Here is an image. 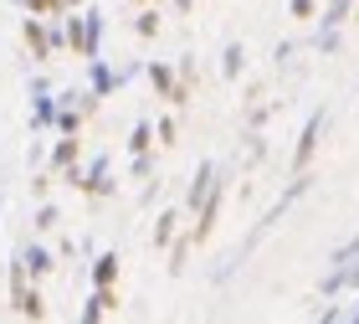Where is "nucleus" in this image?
I'll return each mask as SVG.
<instances>
[{
	"instance_id": "obj_1",
	"label": "nucleus",
	"mask_w": 359,
	"mask_h": 324,
	"mask_svg": "<svg viewBox=\"0 0 359 324\" xmlns=\"http://www.w3.org/2000/svg\"><path fill=\"white\" fill-rule=\"evenodd\" d=\"M26 263H21V252H15V263H11V309L21 314V319H41L46 314V304H41V294L36 288H26Z\"/></svg>"
},
{
	"instance_id": "obj_2",
	"label": "nucleus",
	"mask_w": 359,
	"mask_h": 324,
	"mask_svg": "<svg viewBox=\"0 0 359 324\" xmlns=\"http://www.w3.org/2000/svg\"><path fill=\"white\" fill-rule=\"evenodd\" d=\"M57 108H62V98H52V83H46V77H31V129H36V134L57 129Z\"/></svg>"
},
{
	"instance_id": "obj_3",
	"label": "nucleus",
	"mask_w": 359,
	"mask_h": 324,
	"mask_svg": "<svg viewBox=\"0 0 359 324\" xmlns=\"http://www.w3.org/2000/svg\"><path fill=\"white\" fill-rule=\"evenodd\" d=\"M134 72H139V67H118V72H113L103 57H88V88L97 93V98H108L113 88H123V83H128Z\"/></svg>"
},
{
	"instance_id": "obj_4",
	"label": "nucleus",
	"mask_w": 359,
	"mask_h": 324,
	"mask_svg": "<svg viewBox=\"0 0 359 324\" xmlns=\"http://www.w3.org/2000/svg\"><path fill=\"white\" fill-rule=\"evenodd\" d=\"M216 181H221L216 160H205V165L195 170V181H190V190H185V212H190V216H201V206L210 201V190H216Z\"/></svg>"
},
{
	"instance_id": "obj_5",
	"label": "nucleus",
	"mask_w": 359,
	"mask_h": 324,
	"mask_svg": "<svg viewBox=\"0 0 359 324\" xmlns=\"http://www.w3.org/2000/svg\"><path fill=\"white\" fill-rule=\"evenodd\" d=\"M21 37H26V46H31V57H36V62H46V57L57 52V26L46 31L41 15H31V11H26V21H21Z\"/></svg>"
},
{
	"instance_id": "obj_6",
	"label": "nucleus",
	"mask_w": 359,
	"mask_h": 324,
	"mask_svg": "<svg viewBox=\"0 0 359 324\" xmlns=\"http://www.w3.org/2000/svg\"><path fill=\"white\" fill-rule=\"evenodd\" d=\"M318 134H323V108H318V113H308V124H303V134H298V150H292V175H303V170H308Z\"/></svg>"
},
{
	"instance_id": "obj_7",
	"label": "nucleus",
	"mask_w": 359,
	"mask_h": 324,
	"mask_svg": "<svg viewBox=\"0 0 359 324\" xmlns=\"http://www.w3.org/2000/svg\"><path fill=\"white\" fill-rule=\"evenodd\" d=\"M83 190H88V196H97V201H103V196H113V160H108V155H97L93 165H88V175H83Z\"/></svg>"
},
{
	"instance_id": "obj_8",
	"label": "nucleus",
	"mask_w": 359,
	"mask_h": 324,
	"mask_svg": "<svg viewBox=\"0 0 359 324\" xmlns=\"http://www.w3.org/2000/svg\"><path fill=\"white\" fill-rule=\"evenodd\" d=\"M83 31H88V37H83V57H103V31H108V15H103V11H88V15H83Z\"/></svg>"
},
{
	"instance_id": "obj_9",
	"label": "nucleus",
	"mask_w": 359,
	"mask_h": 324,
	"mask_svg": "<svg viewBox=\"0 0 359 324\" xmlns=\"http://www.w3.org/2000/svg\"><path fill=\"white\" fill-rule=\"evenodd\" d=\"M108 309H118V294H113V283H103V288H93V299H88V309H83V324H97Z\"/></svg>"
},
{
	"instance_id": "obj_10",
	"label": "nucleus",
	"mask_w": 359,
	"mask_h": 324,
	"mask_svg": "<svg viewBox=\"0 0 359 324\" xmlns=\"http://www.w3.org/2000/svg\"><path fill=\"white\" fill-rule=\"evenodd\" d=\"M21 263L31 268V278H46V273L57 268V263H52V252H46L41 242H26V247H21Z\"/></svg>"
},
{
	"instance_id": "obj_11",
	"label": "nucleus",
	"mask_w": 359,
	"mask_h": 324,
	"mask_svg": "<svg viewBox=\"0 0 359 324\" xmlns=\"http://www.w3.org/2000/svg\"><path fill=\"white\" fill-rule=\"evenodd\" d=\"M144 72H149V83L165 93V98H175V88H180V67H170V62H149Z\"/></svg>"
},
{
	"instance_id": "obj_12",
	"label": "nucleus",
	"mask_w": 359,
	"mask_h": 324,
	"mask_svg": "<svg viewBox=\"0 0 359 324\" xmlns=\"http://www.w3.org/2000/svg\"><path fill=\"white\" fill-rule=\"evenodd\" d=\"M67 165H77V134H62V139L52 144V170L62 175Z\"/></svg>"
},
{
	"instance_id": "obj_13",
	"label": "nucleus",
	"mask_w": 359,
	"mask_h": 324,
	"mask_svg": "<svg viewBox=\"0 0 359 324\" xmlns=\"http://www.w3.org/2000/svg\"><path fill=\"white\" fill-rule=\"evenodd\" d=\"M113 278H118V252H97L93 257V288H103Z\"/></svg>"
},
{
	"instance_id": "obj_14",
	"label": "nucleus",
	"mask_w": 359,
	"mask_h": 324,
	"mask_svg": "<svg viewBox=\"0 0 359 324\" xmlns=\"http://www.w3.org/2000/svg\"><path fill=\"white\" fill-rule=\"evenodd\" d=\"M175 232H180V212H159V221H154V247H170Z\"/></svg>"
},
{
	"instance_id": "obj_15",
	"label": "nucleus",
	"mask_w": 359,
	"mask_h": 324,
	"mask_svg": "<svg viewBox=\"0 0 359 324\" xmlns=\"http://www.w3.org/2000/svg\"><path fill=\"white\" fill-rule=\"evenodd\" d=\"M62 26H67V46H72L77 57H83V37H88V31H83V15H72V11H67V15H62Z\"/></svg>"
},
{
	"instance_id": "obj_16",
	"label": "nucleus",
	"mask_w": 359,
	"mask_h": 324,
	"mask_svg": "<svg viewBox=\"0 0 359 324\" xmlns=\"http://www.w3.org/2000/svg\"><path fill=\"white\" fill-rule=\"evenodd\" d=\"M26 11H31V15H52V21H62V15H67V0H26Z\"/></svg>"
},
{
	"instance_id": "obj_17",
	"label": "nucleus",
	"mask_w": 359,
	"mask_h": 324,
	"mask_svg": "<svg viewBox=\"0 0 359 324\" xmlns=\"http://www.w3.org/2000/svg\"><path fill=\"white\" fill-rule=\"evenodd\" d=\"M241 67H247V52H241V41H231V46H226L221 72H226V77H241Z\"/></svg>"
},
{
	"instance_id": "obj_18",
	"label": "nucleus",
	"mask_w": 359,
	"mask_h": 324,
	"mask_svg": "<svg viewBox=\"0 0 359 324\" xmlns=\"http://www.w3.org/2000/svg\"><path fill=\"white\" fill-rule=\"evenodd\" d=\"M149 144H154V129H149V119H139V124H134V139H128V150H134V155H149Z\"/></svg>"
},
{
	"instance_id": "obj_19",
	"label": "nucleus",
	"mask_w": 359,
	"mask_h": 324,
	"mask_svg": "<svg viewBox=\"0 0 359 324\" xmlns=\"http://www.w3.org/2000/svg\"><path fill=\"white\" fill-rule=\"evenodd\" d=\"M134 31H139V37H159V11H144L134 21Z\"/></svg>"
},
{
	"instance_id": "obj_20",
	"label": "nucleus",
	"mask_w": 359,
	"mask_h": 324,
	"mask_svg": "<svg viewBox=\"0 0 359 324\" xmlns=\"http://www.w3.org/2000/svg\"><path fill=\"white\" fill-rule=\"evenodd\" d=\"M62 216H57V206H36V232H52Z\"/></svg>"
},
{
	"instance_id": "obj_21",
	"label": "nucleus",
	"mask_w": 359,
	"mask_h": 324,
	"mask_svg": "<svg viewBox=\"0 0 359 324\" xmlns=\"http://www.w3.org/2000/svg\"><path fill=\"white\" fill-rule=\"evenodd\" d=\"M149 170H154V160L149 155H134V181H149Z\"/></svg>"
},
{
	"instance_id": "obj_22",
	"label": "nucleus",
	"mask_w": 359,
	"mask_h": 324,
	"mask_svg": "<svg viewBox=\"0 0 359 324\" xmlns=\"http://www.w3.org/2000/svg\"><path fill=\"white\" fill-rule=\"evenodd\" d=\"M292 15H298V21H308V15H313V0H292Z\"/></svg>"
},
{
	"instance_id": "obj_23",
	"label": "nucleus",
	"mask_w": 359,
	"mask_h": 324,
	"mask_svg": "<svg viewBox=\"0 0 359 324\" xmlns=\"http://www.w3.org/2000/svg\"><path fill=\"white\" fill-rule=\"evenodd\" d=\"M77 6H88V0H67V11H77Z\"/></svg>"
},
{
	"instance_id": "obj_24",
	"label": "nucleus",
	"mask_w": 359,
	"mask_h": 324,
	"mask_svg": "<svg viewBox=\"0 0 359 324\" xmlns=\"http://www.w3.org/2000/svg\"><path fill=\"white\" fill-rule=\"evenodd\" d=\"M349 319H359V309H349Z\"/></svg>"
}]
</instances>
